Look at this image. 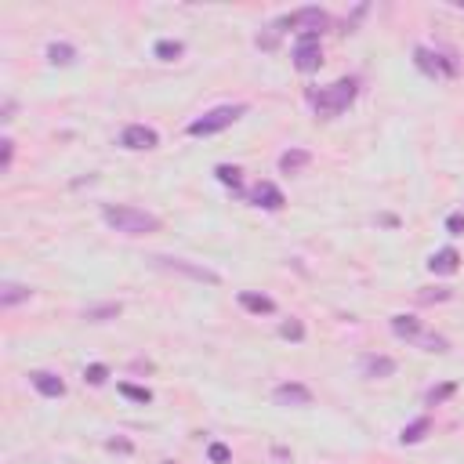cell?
Instances as JSON below:
<instances>
[{
	"mask_svg": "<svg viewBox=\"0 0 464 464\" xmlns=\"http://www.w3.org/2000/svg\"><path fill=\"white\" fill-rule=\"evenodd\" d=\"M73 54H77V51L69 48V44H51V48H48V59H51L54 65H69V62H73Z\"/></svg>",
	"mask_w": 464,
	"mask_h": 464,
	"instance_id": "cell-22",
	"label": "cell"
},
{
	"mask_svg": "<svg viewBox=\"0 0 464 464\" xmlns=\"http://www.w3.org/2000/svg\"><path fill=\"white\" fill-rule=\"evenodd\" d=\"M152 261H157L160 269H167V272H178V276L200 279V283H221V276H218V272H210V269H203V265H192V261H181V258H163V254H157Z\"/></svg>",
	"mask_w": 464,
	"mask_h": 464,
	"instance_id": "cell-6",
	"label": "cell"
},
{
	"mask_svg": "<svg viewBox=\"0 0 464 464\" xmlns=\"http://www.w3.org/2000/svg\"><path fill=\"white\" fill-rule=\"evenodd\" d=\"M446 229H450V236H464V214H450Z\"/></svg>",
	"mask_w": 464,
	"mask_h": 464,
	"instance_id": "cell-28",
	"label": "cell"
},
{
	"mask_svg": "<svg viewBox=\"0 0 464 464\" xmlns=\"http://www.w3.org/2000/svg\"><path fill=\"white\" fill-rule=\"evenodd\" d=\"M243 112H247V105H218V109L203 112L200 120H192V123H189V134H192V138L218 134V131H225V128H232V123L240 120Z\"/></svg>",
	"mask_w": 464,
	"mask_h": 464,
	"instance_id": "cell-3",
	"label": "cell"
},
{
	"mask_svg": "<svg viewBox=\"0 0 464 464\" xmlns=\"http://www.w3.org/2000/svg\"><path fill=\"white\" fill-rule=\"evenodd\" d=\"M414 62H417L421 73H428V77H457V62L450 59V54L417 48V51H414Z\"/></svg>",
	"mask_w": 464,
	"mask_h": 464,
	"instance_id": "cell-5",
	"label": "cell"
},
{
	"mask_svg": "<svg viewBox=\"0 0 464 464\" xmlns=\"http://www.w3.org/2000/svg\"><path fill=\"white\" fill-rule=\"evenodd\" d=\"M214 174H218V181L221 185H232V189H240V167H229V163H221V167H214Z\"/></svg>",
	"mask_w": 464,
	"mask_h": 464,
	"instance_id": "cell-21",
	"label": "cell"
},
{
	"mask_svg": "<svg viewBox=\"0 0 464 464\" xmlns=\"http://www.w3.org/2000/svg\"><path fill=\"white\" fill-rule=\"evenodd\" d=\"M319 62H323L319 33H298V44H294V65H298V73H316Z\"/></svg>",
	"mask_w": 464,
	"mask_h": 464,
	"instance_id": "cell-4",
	"label": "cell"
},
{
	"mask_svg": "<svg viewBox=\"0 0 464 464\" xmlns=\"http://www.w3.org/2000/svg\"><path fill=\"white\" fill-rule=\"evenodd\" d=\"M152 54H157L160 62H178L181 54H185V44H181V40H157Z\"/></svg>",
	"mask_w": 464,
	"mask_h": 464,
	"instance_id": "cell-17",
	"label": "cell"
},
{
	"mask_svg": "<svg viewBox=\"0 0 464 464\" xmlns=\"http://www.w3.org/2000/svg\"><path fill=\"white\" fill-rule=\"evenodd\" d=\"M30 381H33V388H37L44 399H59V396H65V381H62L59 374H51V370H37V374H30Z\"/></svg>",
	"mask_w": 464,
	"mask_h": 464,
	"instance_id": "cell-11",
	"label": "cell"
},
{
	"mask_svg": "<svg viewBox=\"0 0 464 464\" xmlns=\"http://www.w3.org/2000/svg\"><path fill=\"white\" fill-rule=\"evenodd\" d=\"M272 399L279 406H308V403H312V392H308L305 385H298V381H287V385H279L272 392Z\"/></svg>",
	"mask_w": 464,
	"mask_h": 464,
	"instance_id": "cell-10",
	"label": "cell"
},
{
	"mask_svg": "<svg viewBox=\"0 0 464 464\" xmlns=\"http://www.w3.org/2000/svg\"><path fill=\"white\" fill-rule=\"evenodd\" d=\"M120 396H128L134 403H152V392L149 388H138V385H128V381L120 385Z\"/></svg>",
	"mask_w": 464,
	"mask_h": 464,
	"instance_id": "cell-23",
	"label": "cell"
},
{
	"mask_svg": "<svg viewBox=\"0 0 464 464\" xmlns=\"http://www.w3.org/2000/svg\"><path fill=\"white\" fill-rule=\"evenodd\" d=\"M102 218L109 229H117V232H128V236H149V232H157L160 229V218L157 214H149V210H138V207H105L102 210Z\"/></svg>",
	"mask_w": 464,
	"mask_h": 464,
	"instance_id": "cell-1",
	"label": "cell"
},
{
	"mask_svg": "<svg viewBox=\"0 0 464 464\" xmlns=\"http://www.w3.org/2000/svg\"><path fill=\"white\" fill-rule=\"evenodd\" d=\"M327 11L323 8H298L294 15L283 19V26H294V30H301V33H323L327 30Z\"/></svg>",
	"mask_w": 464,
	"mask_h": 464,
	"instance_id": "cell-7",
	"label": "cell"
},
{
	"mask_svg": "<svg viewBox=\"0 0 464 464\" xmlns=\"http://www.w3.org/2000/svg\"><path fill=\"white\" fill-rule=\"evenodd\" d=\"M279 334H283L287 341H305V327H301V319H287L283 327H279Z\"/></svg>",
	"mask_w": 464,
	"mask_h": 464,
	"instance_id": "cell-24",
	"label": "cell"
},
{
	"mask_svg": "<svg viewBox=\"0 0 464 464\" xmlns=\"http://www.w3.org/2000/svg\"><path fill=\"white\" fill-rule=\"evenodd\" d=\"M240 305L247 308V312H254V316H272L276 312V301L269 298V294H254V290H243Z\"/></svg>",
	"mask_w": 464,
	"mask_h": 464,
	"instance_id": "cell-13",
	"label": "cell"
},
{
	"mask_svg": "<svg viewBox=\"0 0 464 464\" xmlns=\"http://www.w3.org/2000/svg\"><path fill=\"white\" fill-rule=\"evenodd\" d=\"M250 203L265 207V210H279L287 200H283V189H279L276 181H258V185L250 189Z\"/></svg>",
	"mask_w": 464,
	"mask_h": 464,
	"instance_id": "cell-9",
	"label": "cell"
},
{
	"mask_svg": "<svg viewBox=\"0 0 464 464\" xmlns=\"http://www.w3.org/2000/svg\"><path fill=\"white\" fill-rule=\"evenodd\" d=\"M120 316V301H109V305H94L83 312V319H91V323H105V319H117Z\"/></svg>",
	"mask_w": 464,
	"mask_h": 464,
	"instance_id": "cell-19",
	"label": "cell"
},
{
	"mask_svg": "<svg viewBox=\"0 0 464 464\" xmlns=\"http://www.w3.org/2000/svg\"><path fill=\"white\" fill-rule=\"evenodd\" d=\"M157 142H160V134L152 128H145V123H131V128H123V134H120L123 149H152Z\"/></svg>",
	"mask_w": 464,
	"mask_h": 464,
	"instance_id": "cell-8",
	"label": "cell"
},
{
	"mask_svg": "<svg viewBox=\"0 0 464 464\" xmlns=\"http://www.w3.org/2000/svg\"><path fill=\"white\" fill-rule=\"evenodd\" d=\"M105 377H109V370L102 367V363H91V367L83 370V381L88 385H105Z\"/></svg>",
	"mask_w": 464,
	"mask_h": 464,
	"instance_id": "cell-25",
	"label": "cell"
},
{
	"mask_svg": "<svg viewBox=\"0 0 464 464\" xmlns=\"http://www.w3.org/2000/svg\"><path fill=\"white\" fill-rule=\"evenodd\" d=\"M454 392H457V385H443V388H432V392H428V403L435 406V403H443L446 396H454Z\"/></svg>",
	"mask_w": 464,
	"mask_h": 464,
	"instance_id": "cell-27",
	"label": "cell"
},
{
	"mask_svg": "<svg viewBox=\"0 0 464 464\" xmlns=\"http://www.w3.org/2000/svg\"><path fill=\"white\" fill-rule=\"evenodd\" d=\"M109 450H120V454H128L131 443H123V439H109Z\"/></svg>",
	"mask_w": 464,
	"mask_h": 464,
	"instance_id": "cell-30",
	"label": "cell"
},
{
	"mask_svg": "<svg viewBox=\"0 0 464 464\" xmlns=\"http://www.w3.org/2000/svg\"><path fill=\"white\" fill-rule=\"evenodd\" d=\"M207 457L214 461V464H229L232 461V454H229V446H225V443H210L207 446Z\"/></svg>",
	"mask_w": 464,
	"mask_h": 464,
	"instance_id": "cell-26",
	"label": "cell"
},
{
	"mask_svg": "<svg viewBox=\"0 0 464 464\" xmlns=\"http://www.w3.org/2000/svg\"><path fill=\"white\" fill-rule=\"evenodd\" d=\"M392 334L406 337V341H417V337H421V319H414V316H392Z\"/></svg>",
	"mask_w": 464,
	"mask_h": 464,
	"instance_id": "cell-16",
	"label": "cell"
},
{
	"mask_svg": "<svg viewBox=\"0 0 464 464\" xmlns=\"http://www.w3.org/2000/svg\"><path fill=\"white\" fill-rule=\"evenodd\" d=\"M0 145H4V157H0V167L8 171V167H11V157H15V142H11V138H4Z\"/></svg>",
	"mask_w": 464,
	"mask_h": 464,
	"instance_id": "cell-29",
	"label": "cell"
},
{
	"mask_svg": "<svg viewBox=\"0 0 464 464\" xmlns=\"http://www.w3.org/2000/svg\"><path fill=\"white\" fill-rule=\"evenodd\" d=\"M30 287H19V283H4L0 287V308H11V305H19V301H30Z\"/></svg>",
	"mask_w": 464,
	"mask_h": 464,
	"instance_id": "cell-18",
	"label": "cell"
},
{
	"mask_svg": "<svg viewBox=\"0 0 464 464\" xmlns=\"http://www.w3.org/2000/svg\"><path fill=\"white\" fill-rule=\"evenodd\" d=\"M428 428H432V421H428V417H417L414 425H406V428H403V435H399V439H403V443H421V439H425V432H428Z\"/></svg>",
	"mask_w": 464,
	"mask_h": 464,
	"instance_id": "cell-20",
	"label": "cell"
},
{
	"mask_svg": "<svg viewBox=\"0 0 464 464\" xmlns=\"http://www.w3.org/2000/svg\"><path fill=\"white\" fill-rule=\"evenodd\" d=\"M308 163H312V152H305V149H287L283 157H279V171H283V174H298V171H305Z\"/></svg>",
	"mask_w": 464,
	"mask_h": 464,
	"instance_id": "cell-14",
	"label": "cell"
},
{
	"mask_svg": "<svg viewBox=\"0 0 464 464\" xmlns=\"http://www.w3.org/2000/svg\"><path fill=\"white\" fill-rule=\"evenodd\" d=\"M356 91H359L356 80H337V83H330V88H323V91H312L308 98H312L319 117H337V112H345L356 102Z\"/></svg>",
	"mask_w": 464,
	"mask_h": 464,
	"instance_id": "cell-2",
	"label": "cell"
},
{
	"mask_svg": "<svg viewBox=\"0 0 464 464\" xmlns=\"http://www.w3.org/2000/svg\"><path fill=\"white\" fill-rule=\"evenodd\" d=\"M428 269L435 276H454L461 269V254H457L454 247H443V250H435V254L428 258Z\"/></svg>",
	"mask_w": 464,
	"mask_h": 464,
	"instance_id": "cell-12",
	"label": "cell"
},
{
	"mask_svg": "<svg viewBox=\"0 0 464 464\" xmlns=\"http://www.w3.org/2000/svg\"><path fill=\"white\" fill-rule=\"evenodd\" d=\"M363 374H367V377H392V374H396V359L367 356V359H363Z\"/></svg>",
	"mask_w": 464,
	"mask_h": 464,
	"instance_id": "cell-15",
	"label": "cell"
}]
</instances>
